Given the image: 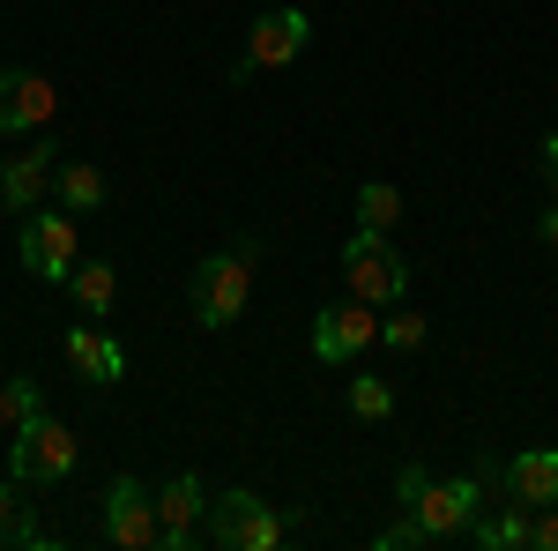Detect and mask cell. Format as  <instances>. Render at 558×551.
<instances>
[{"mask_svg":"<svg viewBox=\"0 0 558 551\" xmlns=\"http://www.w3.org/2000/svg\"><path fill=\"white\" fill-rule=\"evenodd\" d=\"M395 507L417 514V529H425L432 544H447V537H470V522L484 514V484L476 477H432L425 463H402L395 469Z\"/></svg>","mask_w":558,"mask_h":551,"instance_id":"6da1fadb","label":"cell"},{"mask_svg":"<svg viewBox=\"0 0 558 551\" xmlns=\"http://www.w3.org/2000/svg\"><path fill=\"white\" fill-rule=\"evenodd\" d=\"M254 247L239 239V247H223V254H209L202 268H194V284H186V298H194V321L202 328H231L239 313H246V298H254Z\"/></svg>","mask_w":558,"mask_h":551,"instance_id":"7a4b0ae2","label":"cell"},{"mask_svg":"<svg viewBox=\"0 0 558 551\" xmlns=\"http://www.w3.org/2000/svg\"><path fill=\"white\" fill-rule=\"evenodd\" d=\"M75 463H83V440L60 418H31V424H15V440H8V477L15 484H38V492L45 484H68Z\"/></svg>","mask_w":558,"mask_h":551,"instance_id":"3957f363","label":"cell"},{"mask_svg":"<svg viewBox=\"0 0 558 551\" xmlns=\"http://www.w3.org/2000/svg\"><path fill=\"white\" fill-rule=\"evenodd\" d=\"M291 529H299V514L268 507L260 492H216L209 500V544L223 551H276Z\"/></svg>","mask_w":558,"mask_h":551,"instance_id":"277c9868","label":"cell"},{"mask_svg":"<svg viewBox=\"0 0 558 551\" xmlns=\"http://www.w3.org/2000/svg\"><path fill=\"white\" fill-rule=\"evenodd\" d=\"M15 224H23V261H31V276H45V284H68V276H75V261H83L75 209L38 202V209H23Z\"/></svg>","mask_w":558,"mask_h":551,"instance_id":"5b68a950","label":"cell"},{"mask_svg":"<svg viewBox=\"0 0 558 551\" xmlns=\"http://www.w3.org/2000/svg\"><path fill=\"white\" fill-rule=\"evenodd\" d=\"M343 284H350V298H365V306H402L410 261L387 247V231H357L343 247Z\"/></svg>","mask_w":558,"mask_h":551,"instance_id":"8992f818","label":"cell"},{"mask_svg":"<svg viewBox=\"0 0 558 551\" xmlns=\"http://www.w3.org/2000/svg\"><path fill=\"white\" fill-rule=\"evenodd\" d=\"M373 343H380V306H365V298L320 306V321H313V358L320 366H357Z\"/></svg>","mask_w":558,"mask_h":551,"instance_id":"52a82bcc","label":"cell"},{"mask_svg":"<svg viewBox=\"0 0 558 551\" xmlns=\"http://www.w3.org/2000/svg\"><path fill=\"white\" fill-rule=\"evenodd\" d=\"M305 38H313V15L305 8H268L254 23V38H246V60L231 68V83H254L260 68H291L305 52Z\"/></svg>","mask_w":558,"mask_h":551,"instance_id":"ba28073f","label":"cell"},{"mask_svg":"<svg viewBox=\"0 0 558 551\" xmlns=\"http://www.w3.org/2000/svg\"><path fill=\"white\" fill-rule=\"evenodd\" d=\"M157 537H165V522H157V492H142L134 477H112V492H105V544L157 551Z\"/></svg>","mask_w":558,"mask_h":551,"instance_id":"9c48e42d","label":"cell"},{"mask_svg":"<svg viewBox=\"0 0 558 551\" xmlns=\"http://www.w3.org/2000/svg\"><path fill=\"white\" fill-rule=\"evenodd\" d=\"M60 112V89L38 68H0V134H45Z\"/></svg>","mask_w":558,"mask_h":551,"instance_id":"30bf717a","label":"cell"},{"mask_svg":"<svg viewBox=\"0 0 558 551\" xmlns=\"http://www.w3.org/2000/svg\"><path fill=\"white\" fill-rule=\"evenodd\" d=\"M52 171H60V149L52 142H23L15 157H0V209H38L52 202Z\"/></svg>","mask_w":558,"mask_h":551,"instance_id":"8fae6325","label":"cell"},{"mask_svg":"<svg viewBox=\"0 0 558 551\" xmlns=\"http://www.w3.org/2000/svg\"><path fill=\"white\" fill-rule=\"evenodd\" d=\"M202 507H209L202 477H172V484L157 492V522H165V537H157V551H194V544H202V537H209V522H202Z\"/></svg>","mask_w":558,"mask_h":551,"instance_id":"7c38bea8","label":"cell"},{"mask_svg":"<svg viewBox=\"0 0 558 551\" xmlns=\"http://www.w3.org/2000/svg\"><path fill=\"white\" fill-rule=\"evenodd\" d=\"M68 366H75V373H83L89 387L128 381V350H120V343L105 336L97 321H75V328H68Z\"/></svg>","mask_w":558,"mask_h":551,"instance_id":"4fadbf2b","label":"cell"},{"mask_svg":"<svg viewBox=\"0 0 558 551\" xmlns=\"http://www.w3.org/2000/svg\"><path fill=\"white\" fill-rule=\"evenodd\" d=\"M507 500L551 507L558 500V447H521V455H507Z\"/></svg>","mask_w":558,"mask_h":551,"instance_id":"5bb4252c","label":"cell"},{"mask_svg":"<svg viewBox=\"0 0 558 551\" xmlns=\"http://www.w3.org/2000/svg\"><path fill=\"white\" fill-rule=\"evenodd\" d=\"M529 522H536V507H521V500H484V514L470 522V544L476 551H529Z\"/></svg>","mask_w":558,"mask_h":551,"instance_id":"9a60e30c","label":"cell"},{"mask_svg":"<svg viewBox=\"0 0 558 551\" xmlns=\"http://www.w3.org/2000/svg\"><path fill=\"white\" fill-rule=\"evenodd\" d=\"M52 202L75 216H97L105 209V171L83 165V157H60V171H52Z\"/></svg>","mask_w":558,"mask_h":551,"instance_id":"2e32d148","label":"cell"},{"mask_svg":"<svg viewBox=\"0 0 558 551\" xmlns=\"http://www.w3.org/2000/svg\"><path fill=\"white\" fill-rule=\"evenodd\" d=\"M68 291H75V306H83V321H105L112 298H120V276H112V261H75Z\"/></svg>","mask_w":558,"mask_h":551,"instance_id":"e0dca14e","label":"cell"},{"mask_svg":"<svg viewBox=\"0 0 558 551\" xmlns=\"http://www.w3.org/2000/svg\"><path fill=\"white\" fill-rule=\"evenodd\" d=\"M23 544H45V529L31 514V500H23V484L0 477V551H23Z\"/></svg>","mask_w":558,"mask_h":551,"instance_id":"ac0fdd59","label":"cell"},{"mask_svg":"<svg viewBox=\"0 0 558 551\" xmlns=\"http://www.w3.org/2000/svg\"><path fill=\"white\" fill-rule=\"evenodd\" d=\"M343 403H350V418H365V424H380V418H395V387H387L380 373H350V387H343Z\"/></svg>","mask_w":558,"mask_h":551,"instance_id":"d6986e66","label":"cell"},{"mask_svg":"<svg viewBox=\"0 0 558 551\" xmlns=\"http://www.w3.org/2000/svg\"><path fill=\"white\" fill-rule=\"evenodd\" d=\"M395 216H402V194L387 179H365L357 187V231H395Z\"/></svg>","mask_w":558,"mask_h":551,"instance_id":"ffe728a7","label":"cell"},{"mask_svg":"<svg viewBox=\"0 0 558 551\" xmlns=\"http://www.w3.org/2000/svg\"><path fill=\"white\" fill-rule=\"evenodd\" d=\"M0 418H8V424H31V418H45V395H38V381H31V373L0 381Z\"/></svg>","mask_w":558,"mask_h":551,"instance_id":"44dd1931","label":"cell"},{"mask_svg":"<svg viewBox=\"0 0 558 551\" xmlns=\"http://www.w3.org/2000/svg\"><path fill=\"white\" fill-rule=\"evenodd\" d=\"M425 313H402V306H387V321H380V343L387 350H402V358H410V350H425Z\"/></svg>","mask_w":558,"mask_h":551,"instance_id":"7402d4cb","label":"cell"},{"mask_svg":"<svg viewBox=\"0 0 558 551\" xmlns=\"http://www.w3.org/2000/svg\"><path fill=\"white\" fill-rule=\"evenodd\" d=\"M432 537L425 529H417V514H402V522H387L380 537H373V551H425Z\"/></svg>","mask_w":558,"mask_h":551,"instance_id":"603a6c76","label":"cell"},{"mask_svg":"<svg viewBox=\"0 0 558 551\" xmlns=\"http://www.w3.org/2000/svg\"><path fill=\"white\" fill-rule=\"evenodd\" d=\"M529 551H558V500L536 507V522H529Z\"/></svg>","mask_w":558,"mask_h":551,"instance_id":"cb8c5ba5","label":"cell"},{"mask_svg":"<svg viewBox=\"0 0 558 551\" xmlns=\"http://www.w3.org/2000/svg\"><path fill=\"white\" fill-rule=\"evenodd\" d=\"M536 165H544V179H551V187H558V128L544 134V149H536Z\"/></svg>","mask_w":558,"mask_h":551,"instance_id":"d4e9b609","label":"cell"},{"mask_svg":"<svg viewBox=\"0 0 558 551\" xmlns=\"http://www.w3.org/2000/svg\"><path fill=\"white\" fill-rule=\"evenodd\" d=\"M536 231H544V247H551V254H558V202H551V209H544V224H536Z\"/></svg>","mask_w":558,"mask_h":551,"instance_id":"484cf974","label":"cell"}]
</instances>
